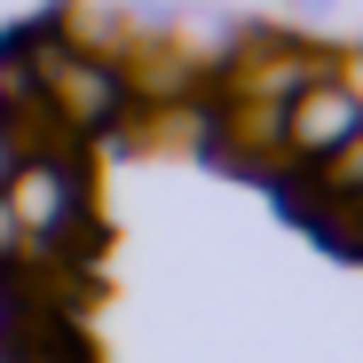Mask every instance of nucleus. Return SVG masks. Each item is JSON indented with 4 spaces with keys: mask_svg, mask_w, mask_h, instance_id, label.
<instances>
[{
    "mask_svg": "<svg viewBox=\"0 0 363 363\" xmlns=\"http://www.w3.org/2000/svg\"><path fill=\"white\" fill-rule=\"evenodd\" d=\"M0 198H9L24 237H64L79 221V206H87V174L72 158H16L9 182H0Z\"/></svg>",
    "mask_w": 363,
    "mask_h": 363,
    "instance_id": "1",
    "label": "nucleus"
},
{
    "mask_svg": "<svg viewBox=\"0 0 363 363\" xmlns=\"http://www.w3.org/2000/svg\"><path fill=\"white\" fill-rule=\"evenodd\" d=\"M355 127H363V111H355L332 79H308V87H300V95L277 111V143H284L292 158H308V166H316L324 150H340Z\"/></svg>",
    "mask_w": 363,
    "mask_h": 363,
    "instance_id": "2",
    "label": "nucleus"
},
{
    "mask_svg": "<svg viewBox=\"0 0 363 363\" xmlns=\"http://www.w3.org/2000/svg\"><path fill=\"white\" fill-rule=\"evenodd\" d=\"M316 174H324V190L355 198V190H363V127H355L340 150H324V158H316Z\"/></svg>",
    "mask_w": 363,
    "mask_h": 363,
    "instance_id": "3",
    "label": "nucleus"
},
{
    "mask_svg": "<svg viewBox=\"0 0 363 363\" xmlns=\"http://www.w3.org/2000/svg\"><path fill=\"white\" fill-rule=\"evenodd\" d=\"M332 87H340V95H347V103L363 111V48H355V55H340V64H332Z\"/></svg>",
    "mask_w": 363,
    "mask_h": 363,
    "instance_id": "4",
    "label": "nucleus"
},
{
    "mask_svg": "<svg viewBox=\"0 0 363 363\" xmlns=\"http://www.w3.org/2000/svg\"><path fill=\"white\" fill-rule=\"evenodd\" d=\"M16 245H24V229H16V213H9V198H0V261H16Z\"/></svg>",
    "mask_w": 363,
    "mask_h": 363,
    "instance_id": "5",
    "label": "nucleus"
},
{
    "mask_svg": "<svg viewBox=\"0 0 363 363\" xmlns=\"http://www.w3.org/2000/svg\"><path fill=\"white\" fill-rule=\"evenodd\" d=\"M347 221H355V229H363V190H355V206H347Z\"/></svg>",
    "mask_w": 363,
    "mask_h": 363,
    "instance_id": "6",
    "label": "nucleus"
},
{
    "mask_svg": "<svg viewBox=\"0 0 363 363\" xmlns=\"http://www.w3.org/2000/svg\"><path fill=\"white\" fill-rule=\"evenodd\" d=\"M0 340H9V308H0Z\"/></svg>",
    "mask_w": 363,
    "mask_h": 363,
    "instance_id": "7",
    "label": "nucleus"
},
{
    "mask_svg": "<svg viewBox=\"0 0 363 363\" xmlns=\"http://www.w3.org/2000/svg\"><path fill=\"white\" fill-rule=\"evenodd\" d=\"M0 363H16V355H9V340H0Z\"/></svg>",
    "mask_w": 363,
    "mask_h": 363,
    "instance_id": "8",
    "label": "nucleus"
}]
</instances>
